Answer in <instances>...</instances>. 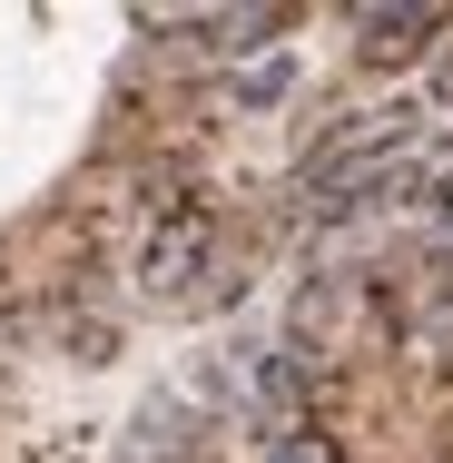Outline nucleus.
Here are the masks:
<instances>
[{
	"mask_svg": "<svg viewBox=\"0 0 453 463\" xmlns=\"http://www.w3.org/2000/svg\"><path fill=\"white\" fill-rule=\"evenodd\" d=\"M414 138H424V109H414V99L355 109L335 138H316V158L296 168V197H306V207H355V197H394V187H414Z\"/></svg>",
	"mask_w": 453,
	"mask_h": 463,
	"instance_id": "obj_1",
	"label": "nucleus"
},
{
	"mask_svg": "<svg viewBox=\"0 0 453 463\" xmlns=\"http://www.w3.org/2000/svg\"><path fill=\"white\" fill-rule=\"evenodd\" d=\"M207 247H217L207 207H178V217H158V227H148V257H138V286H148L158 306L197 296V277H207Z\"/></svg>",
	"mask_w": 453,
	"mask_h": 463,
	"instance_id": "obj_2",
	"label": "nucleus"
},
{
	"mask_svg": "<svg viewBox=\"0 0 453 463\" xmlns=\"http://www.w3.org/2000/svg\"><path fill=\"white\" fill-rule=\"evenodd\" d=\"M434 30H444V10H355V50H364V60H384V70L414 60Z\"/></svg>",
	"mask_w": 453,
	"mask_h": 463,
	"instance_id": "obj_3",
	"label": "nucleus"
},
{
	"mask_svg": "<svg viewBox=\"0 0 453 463\" xmlns=\"http://www.w3.org/2000/svg\"><path fill=\"white\" fill-rule=\"evenodd\" d=\"M286 80H296V60L276 50V60H257V70H237V80H227V99H237V109H267V99L286 90Z\"/></svg>",
	"mask_w": 453,
	"mask_h": 463,
	"instance_id": "obj_4",
	"label": "nucleus"
},
{
	"mask_svg": "<svg viewBox=\"0 0 453 463\" xmlns=\"http://www.w3.org/2000/svg\"><path fill=\"white\" fill-rule=\"evenodd\" d=\"M267 463H335V434L326 424H286V434H267Z\"/></svg>",
	"mask_w": 453,
	"mask_h": 463,
	"instance_id": "obj_5",
	"label": "nucleus"
},
{
	"mask_svg": "<svg viewBox=\"0 0 453 463\" xmlns=\"http://www.w3.org/2000/svg\"><path fill=\"white\" fill-rule=\"evenodd\" d=\"M434 99H444V109H453V50H444V70H434Z\"/></svg>",
	"mask_w": 453,
	"mask_h": 463,
	"instance_id": "obj_6",
	"label": "nucleus"
},
{
	"mask_svg": "<svg viewBox=\"0 0 453 463\" xmlns=\"http://www.w3.org/2000/svg\"><path fill=\"white\" fill-rule=\"evenodd\" d=\"M434 227H444V247H453V197H444V207H434Z\"/></svg>",
	"mask_w": 453,
	"mask_h": 463,
	"instance_id": "obj_7",
	"label": "nucleus"
}]
</instances>
